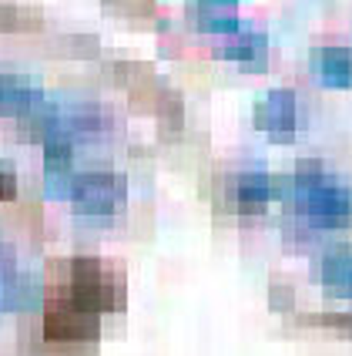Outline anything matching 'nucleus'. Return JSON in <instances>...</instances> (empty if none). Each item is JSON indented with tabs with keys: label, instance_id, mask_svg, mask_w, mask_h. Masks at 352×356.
Returning <instances> with one entry per match:
<instances>
[{
	"label": "nucleus",
	"instance_id": "nucleus-4",
	"mask_svg": "<svg viewBox=\"0 0 352 356\" xmlns=\"http://www.w3.org/2000/svg\"><path fill=\"white\" fill-rule=\"evenodd\" d=\"M295 121H299V108H295V91L289 88H275L255 104V124L278 141L292 138Z\"/></svg>",
	"mask_w": 352,
	"mask_h": 356
},
{
	"label": "nucleus",
	"instance_id": "nucleus-8",
	"mask_svg": "<svg viewBox=\"0 0 352 356\" xmlns=\"http://www.w3.org/2000/svg\"><path fill=\"white\" fill-rule=\"evenodd\" d=\"M40 95L34 91V84L17 74H0V115H27L34 108V101Z\"/></svg>",
	"mask_w": 352,
	"mask_h": 356
},
{
	"label": "nucleus",
	"instance_id": "nucleus-7",
	"mask_svg": "<svg viewBox=\"0 0 352 356\" xmlns=\"http://www.w3.org/2000/svg\"><path fill=\"white\" fill-rule=\"evenodd\" d=\"M312 64L326 84H333V88H349L352 84V51L349 47H335V44L333 47H319Z\"/></svg>",
	"mask_w": 352,
	"mask_h": 356
},
{
	"label": "nucleus",
	"instance_id": "nucleus-10",
	"mask_svg": "<svg viewBox=\"0 0 352 356\" xmlns=\"http://www.w3.org/2000/svg\"><path fill=\"white\" fill-rule=\"evenodd\" d=\"M322 282H326L329 293L349 296V286H352V256L349 252H333V256L322 262Z\"/></svg>",
	"mask_w": 352,
	"mask_h": 356
},
{
	"label": "nucleus",
	"instance_id": "nucleus-9",
	"mask_svg": "<svg viewBox=\"0 0 352 356\" xmlns=\"http://www.w3.org/2000/svg\"><path fill=\"white\" fill-rule=\"evenodd\" d=\"M272 198V178L269 172H245L235 181V202L242 212H262Z\"/></svg>",
	"mask_w": 352,
	"mask_h": 356
},
{
	"label": "nucleus",
	"instance_id": "nucleus-11",
	"mask_svg": "<svg viewBox=\"0 0 352 356\" xmlns=\"http://www.w3.org/2000/svg\"><path fill=\"white\" fill-rule=\"evenodd\" d=\"M14 188H17V185H14V175L0 165V198H10L14 195Z\"/></svg>",
	"mask_w": 352,
	"mask_h": 356
},
{
	"label": "nucleus",
	"instance_id": "nucleus-2",
	"mask_svg": "<svg viewBox=\"0 0 352 356\" xmlns=\"http://www.w3.org/2000/svg\"><path fill=\"white\" fill-rule=\"evenodd\" d=\"M71 202L81 216H115L124 202V181L111 172H87V175H78L74 188H71Z\"/></svg>",
	"mask_w": 352,
	"mask_h": 356
},
{
	"label": "nucleus",
	"instance_id": "nucleus-3",
	"mask_svg": "<svg viewBox=\"0 0 352 356\" xmlns=\"http://www.w3.org/2000/svg\"><path fill=\"white\" fill-rule=\"evenodd\" d=\"M44 337L54 339V343H84V339H94L98 337V313L81 309V306L64 299L58 309L47 313Z\"/></svg>",
	"mask_w": 352,
	"mask_h": 356
},
{
	"label": "nucleus",
	"instance_id": "nucleus-1",
	"mask_svg": "<svg viewBox=\"0 0 352 356\" xmlns=\"http://www.w3.org/2000/svg\"><path fill=\"white\" fill-rule=\"evenodd\" d=\"M292 198L299 202V209L309 216V222L319 225V229L349 225L352 218L349 188L339 178L326 175L319 161H299V168L292 175Z\"/></svg>",
	"mask_w": 352,
	"mask_h": 356
},
{
	"label": "nucleus",
	"instance_id": "nucleus-6",
	"mask_svg": "<svg viewBox=\"0 0 352 356\" xmlns=\"http://www.w3.org/2000/svg\"><path fill=\"white\" fill-rule=\"evenodd\" d=\"M221 58L238 60L245 67H262L265 64V54H269V38L262 31H235L232 40L218 51Z\"/></svg>",
	"mask_w": 352,
	"mask_h": 356
},
{
	"label": "nucleus",
	"instance_id": "nucleus-5",
	"mask_svg": "<svg viewBox=\"0 0 352 356\" xmlns=\"http://www.w3.org/2000/svg\"><path fill=\"white\" fill-rule=\"evenodd\" d=\"M188 10L205 31H215V34L238 31V0H188Z\"/></svg>",
	"mask_w": 352,
	"mask_h": 356
}]
</instances>
